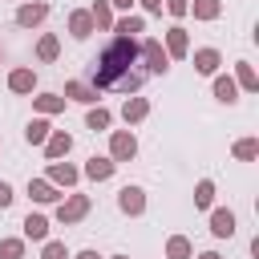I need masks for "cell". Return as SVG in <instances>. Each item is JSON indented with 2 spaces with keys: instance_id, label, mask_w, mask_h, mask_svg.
<instances>
[{
  "instance_id": "1",
  "label": "cell",
  "mask_w": 259,
  "mask_h": 259,
  "mask_svg": "<svg viewBox=\"0 0 259 259\" xmlns=\"http://www.w3.org/2000/svg\"><path fill=\"white\" fill-rule=\"evenodd\" d=\"M138 40L134 36H113L109 45H105V53L97 57V69H93V89H113L125 73H130V65H138Z\"/></svg>"
},
{
  "instance_id": "2",
  "label": "cell",
  "mask_w": 259,
  "mask_h": 259,
  "mask_svg": "<svg viewBox=\"0 0 259 259\" xmlns=\"http://www.w3.org/2000/svg\"><path fill=\"white\" fill-rule=\"evenodd\" d=\"M138 49H142L138 57L146 61V73H166V69H170V57H166V49H162V40H158V36H146Z\"/></svg>"
},
{
  "instance_id": "3",
  "label": "cell",
  "mask_w": 259,
  "mask_h": 259,
  "mask_svg": "<svg viewBox=\"0 0 259 259\" xmlns=\"http://www.w3.org/2000/svg\"><path fill=\"white\" fill-rule=\"evenodd\" d=\"M138 154V138L130 134V130H113V138H109V158L113 162H130Z\"/></svg>"
},
{
  "instance_id": "4",
  "label": "cell",
  "mask_w": 259,
  "mask_h": 259,
  "mask_svg": "<svg viewBox=\"0 0 259 259\" xmlns=\"http://www.w3.org/2000/svg\"><path fill=\"white\" fill-rule=\"evenodd\" d=\"M89 214V194H69L61 206H57V219L61 223H81Z\"/></svg>"
},
{
  "instance_id": "5",
  "label": "cell",
  "mask_w": 259,
  "mask_h": 259,
  "mask_svg": "<svg viewBox=\"0 0 259 259\" xmlns=\"http://www.w3.org/2000/svg\"><path fill=\"white\" fill-rule=\"evenodd\" d=\"M117 206H121L125 214H142V210H146V190H142V186H121V190H117Z\"/></svg>"
},
{
  "instance_id": "6",
  "label": "cell",
  "mask_w": 259,
  "mask_h": 259,
  "mask_svg": "<svg viewBox=\"0 0 259 259\" xmlns=\"http://www.w3.org/2000/svg\"><path fill=\"white\" fill-rule=\"evenodd\" d=\"M45 16H49V4H45V0H32V4H20V8H16V24H24V28L40 24Z\"/></svg>"
},
{
  "instance_id": "7",
  "label": "cell",
  "mask_w": 259,
  "mask_h": 259,
  "mask_svg": "<svg viewBox=\"0 0 259 259\" xmlns=\"http://www.w3.org/2000/svg\"><path fill=\"white\" fill-rule=\"evenodd\" d=\"M73 150V138L65 134V130H53L49 138H45V154H49V162H57V158H65Z\"/></svg>"
},
{
  "instance_id": "8",
  "label": "cell",
  "mask_w": 259,
  "mask_h": 259,
  "mask_svg": "<svg viewBox=\"0 0 259 259\" xmlns=\"http://www.w3.org/2000/svg\"><path fill=\"white\" fill-rule=\"evenodd\" d=\"M77 166H69V162H49V182L53 186H77Z\"/></svg>"
},
{
  "instance_id": "9",
  "label": "cell",
  "mask_w": 259,
  "mask_h": 259,
  "mask_svg": "<svg viewBox=\"0 0 259 259\" xmlns=\"http://www.w3.org/2000/svg\"><path fill=\"white\" fill-rule=\"evenodd\" d=\"M8 89L12 93H32L36 89V73L32 69H12L8 73Z\"/></svg>"
},
{
  "instance_id": "10",
  "label": "cell",
  "mask_w": 259,
  "mask_h": 259,
  "mask_svg": "<svg viewBox=\"0 0 259 259\" xmlns=\"http://www.w3.org/2000/svg\"><path fill=\"white\" fill-rule=\"evenodd\" d=\"M146 113H150V101H146V97H125V105H121V117H125V125H138Z\"/></svg>"
},
{
  "instance_id": "11",
  "label": "cell",
  "mask_w": 259,
  "mask_h": 259,
  "mask_svg": "<svg viewBox=\"0 0 259 259\" xmlns=\"http://www.w3.org/2000/svg\"><path fill=\"white\" fill-rule=\"evenodd\" d=\"M113 170H117V162H113V158H97V154H93V158L85 162V178H93V182H101V178H109Z\"/></svg>"
},
{
  "instance_id": "12",
  "label": "cell",
  "mask_w": 259,
  "mask_h": 259,
  "mask_svg": "<svg viewBox=\"0 0 259 259\" xmlns=\"http://www.w3.org/2000/svg\"><path fill=\"white\" fill-rule=\"evenodd\" d=\"M69 32H73L77 40H85V36L93 32V16H89L85 8H77V12H69Z\"/></svg>"
},
{
  "instance_id": "13",
  "label": "cell",
  "mask_w": 259,
  "mask_h": 259,
  "mask_svg": "<svg viewBox=\"0 0 259 259\" xmlns=\"http://www.w3.org/2000/svg\"><path fill=\"white\" fill-rule=\"evenodd\" d=\"M186 49H190L186 28H170L166 32V57H186Z\"/></svg>"
},
{
  "instance_id": "14",
  "label": "cell",
  "mask_w": 259,
  "mask_h": 259,
  "mask_svg": "<svg viewBox=\"0 0 259 259\" xmlns=\"http://www.w3.org/2000/svg\"><path fill=\"white\" fill-rule=\"evenodd\" d=\"M219 65H223L219 49H198V53H194V69H198V73L210 77V73H219Z\"/></svg>"
},
{
  "instance_id": "15",
  "label": "cell",
  "mask_w": 259,
  "mask_h": 259,
  "mask_svg": "<svg viewBox=\"0 0 259 259\" xmlns=\"http://www.w3.org/2000/svg\"><path fill=\"white\" fill-rule=\"evenodd\" d=\"M28 194L32 202H57V186L49 178H28Z\"/></svg>"
},
{
  "instance_id": "16",
  "label": "cell",
  "mask_w": 259,
  "mask_h": 259,
  "mask_svg": "<svg viewBox=\"0 0 259 259\" xmlns=\"http://www.w3.org/2000/svg\"><path fill=\"white\" fill-rule=\"evenodd\" d=\"M210 231H214L219 239H231V235H235V214H231L227 206L214 210V214H210Z\"/></svg>"
},
{
  "instance_id": "17",
  "label": "cell",
  "mask_w": 259,
  "mask_h": 259,
  "mask_svg": "<svg viewBox=\"0 0 259 259\" xmlns=\"http://www.w3.org/2000/svg\"><path fill=\"white\" fill-rule=\"evenodd\" d=\"M24 239L45 243V239H49V219H45V214H28V219H24Z\"/></svg>"
},
{
  "instance_id": "18",
  "label": "cell",
  "mask_w": 259,
  "mask_h": 259,
  "mask_svg": "<svg viewBox=\"0 0 259 259\" xmlns=\"http://www.w3.org/2000/svg\"><path fill=\"white\" fill-rule=\"evenodd\" d=\"M65 101H97V89L93 85H81V81H65Z\"/></svg>"
},
{
  "instance_id": "19",
  "label": "cell",
  "mask_w": 259,
  "mask_h": 259,
  "mask_svg": "<svg viewBox=\"0 0 259 259\" xmlns=\"http://www.w3.org/2000/svg\"><path fill=\"white\" fill-rule=\"evenodd\" d=\"M190 255H194V247H190L186 235H170L166 239V259H190Z\"/></svg>"
},
{
  "instance_id": "20",
  "label": "cell",
  "mask_w": 259,
  "mask_h": 259,
  "mask_svg": "<svg viewBox=\"0 0 259 259\" xmlns=\"http://www.w3.org/2000/svg\"><path fill=\"white\" fill-rule=\"evenodd\" d=\"M214 97L219 101H239V85H235V77H214Z\"/></svg>"
},
{
  "instance_id": "21",
  "label": "cell",
  "mask_w": 259,
  "mask_h": 259,
  "mask_svg": "<svg viewBox=\"0 0 259 259\" xmlns=\"http://www.w3.org/2000/svg\"><path fill=\"white\" fill-rule=\"evenodd\" d=\"M186 12H194V20H214V16L223 12V4H219V0H194Z\"/></svg>"
},
{
  "instance_id": "22",
  "label": "cell",
  "mask_w": 259,
  "mask_h": 259,
  "mask_svg": "<svg viewBox=\"0 0 259 259\" xmlns=\"http://www.w3.org/2000/svg\"><path fill=\"white\" fill-rule=\"evenodd\" d=\"M89 16H93V28H109V24H113V8H109V0H97V4L89 8Z\"/></svg>"
},
{
  "instance_id": "23",
  "label": "cell",
  "mask_w": 259,
  "mask_h": 259,
  "mask_svg": "<svg viewBox=\"0 0 259 259\" xmlns=\"http://www.w3.org/2000/svg\"><path fill=\"white\" fill-rule=\"evenodd\" d=\"M57 53H61V40H57L53 32L36 40V57H40V61H57Z\"/></svg>"
},
{
  "instance_id": "24",
  "label": "cell",
  "mask_w": 259,
  "mask_h": 259,
  "mask_svg": "<svg viewBox=\"0 0 259 259\" xmlns=\"http://www.w3.org/2000/svg\"><path fill=\"white\" fill-rule=\"evenodd\" d=\"M32 101H36L40 113H61V109H65V97H61V93H40V97H32Z\"/></svg>"
},
{
  "instance_id": "25",
  "label": "cell",
  "mask_w": 259,
  "mask_h": 259,
  "mask_svg": "<svg viewBox=\"0 0 259 259\" xmlns=\"http://www.w3.org/2000/svg\"><path fill=\"white\" fill-rule=\"evenodd\" d=\"M53 130H49V121H28V130H24V138H28V146H45V138H49Z\"/></svg>"
},
{
  "instance_id": "26",
  "label": "cell",
  "mask_w": 259,
  "mask_h": 259,
  "mask_svg": "<svg viewBox=\"0 0 259 259\" xmlns=\"http://www.w3.org/2000/svg\"><path fill=\"white\" fill-rule=\"evenodd\" d=\"M113 28H117V36H138V32L146 28V20H142V16H121Z\"/></svg>"
},
{
  "instance_id": "27",
  "label": "cell",
  "mask_w": 259,
  "mask_h": 259,
  "mask_svg": "<svg viewBox=\"0 0 259 259\" xmlns=\"http://www.w3.org/2000/svg\"><path fill=\"white\" fill-rule=\"evenodd\" d=\"M235 85H243L247 93H255V89H259V77H255V69H251L247 61L239 65V73H235Z\"/></svg>"
},
{
  "instance_id": "28",
  "label": "cell",
  "mask_w": 259,
  "mask_h": 259,
  "mask_svg": "<svg viewBox=\"0 0 259 259\" xmlns=\"http://www.w3.org/2000/svg\"><path fill=\"white\" fill-rule=\"evenodd\" d=\"M255 154H259V142H255V138H239V142H235V158H239V162H251Z\"/></svg>"
},
{
  "instance_id": "29",
  "label": "cell",
  "mask_w": 259,
  "mask_h": 259,
  "mask_svg": "<svg viewBox=\"0 0 259 259\" xmlns=\"http://www.w3.org/2000/svg\"><path fill=\"white\" fill-rule=\"evenodd\" d=\"M85 121H89V130H93V134H97V130H109V109H101V105H97V109H89V113H85Z\"/></svg>"
},
{
  "instance_id": "30",
  "label": "cell",
  "mask_w": 259,
  "mask_h": 259,
  "mask_svg": "<svg viewBox=\"0 0 259 259\" xmlns=\"http://www.w3.org/2000/svg\"><path fill=\"white\" fill-rule=\"evenodd\" d=\"M210 202H214V182L202 178V182L194 186V206H210Z\"/></svg>"
},
{
  "instance_id": "31",
  "label": "cell",
  "mask_w": 259,
  "mask_h": 259,
  "mask_svg": "<svg viewBox=\"0 0 259 259\" xmlns=\"http://www.w3.org/2000/svg\"><path fill=\"white\" fill-rule=\"evenodd\" d=\"M24 255V239H0V259H20Z\"/></svg>"
},
{
  "instance_id": "32",
  "label": "cell",
  "mask_w": 259,
  "mask_h": 259,
  "mask_svg": "<svg viewBox=\"0 0 259 259\" xmlns=\"http://www.w3.org/2000/svg\"><path fill=\"white\" fill-rule=\"evenodd\" d=\"M40 259H69V251H65V243H45V251H40Z\"/></svg>"
},
{
  "instance_id": "33",
  "label": "cell",
  "mask_w": 259,
  "mask_h": 259,
  "mask_svg": "<svg viewBox=\"0 0 259 259\" xmlns=\"http://www.w3.org/2000/svg\"><path fill=\"white\" fill-rule=\"evenodd\" d=\"M186 8H190V0H166V12L170 16H186Z\"/></svg>"
},
{
  "instance_id": "34",
  "label": "cell",
  "mask_w": 259,
  "mask_h": 259,
  "mask_svg": "<svg viewBox=\"0 0 259 259\" xmlns=\"http://www.w3.org/2000/svg\"><path fill=\"white\" fill-rule=\"evenodd\" d=\"M4 206H12V186H8V182H0V210H4Z\"/></svg>"
},
{
  "instance_id": "35",
  "label": "cell",
  "mask_w": 259,
  "mask_h": 259,
  "mask_svg": "<svg viewBox=\"0 0 259 259\" xmlns=\"http://www.w3.org/2000/svg\"><path fill=\"white\" fill-rule=\"evenodd\" d=\"M138 4H142L146 12H162V0H138Z\"/></svg>"
},
{
  "instance_id": "36",
  "label": "cell",
  "mask_w": 259,
  "mask_h": 259,
  "mask_svg": "<svg viewBox=\"0 0 259 259\" xmlns=\"http://www.w3.org/2000/svg\"><path fill=\"white\" fill-rule=\"evenodd\" d=\"M134 0H109V8H130Z\"/></svg>"
},
{
  "instance_id": "37",
  "label": "cell",
  "mask_w": 259,
  "mask_h": 259,
  "mask_svg": "<svg viewBox=\"0 0 259 259\" xmlns=\"http://www.w3.org/2000/svg\"><path fill=\"white\" fill-rule=\"evenodd\" d=\"M77 259H101V255H97V251H81Z\"/></svg>"
},
{
  "instance_id": "38",
  "label": "cell",
  "mask_w": 259,
  "mask_h": 259,
  "mask_svg": "<svg viewBox=\"0 0 259 259\" xmlns=\"http://www.w3.org/2000/svg\"><path fill=\"white\" fill-rule=\"evenodd\" d=\"M198 259H223V255H214V251H202V255H198Z\"/></svg>"
},
{
  "instance_id": "39",
  "label": "cell",
  "mask_w": 259,
  "mask_h": 259,
  "mask_svg": "<svg viewBox=\"0 0 259 259\" xmlns=\"http://www.w3.org/2000/svg\"><path fill=\"white\" fill-rule=\"evenodd\" d=\"M113 259H130V255H113Z\"/></svg>"
}]
</instances>
